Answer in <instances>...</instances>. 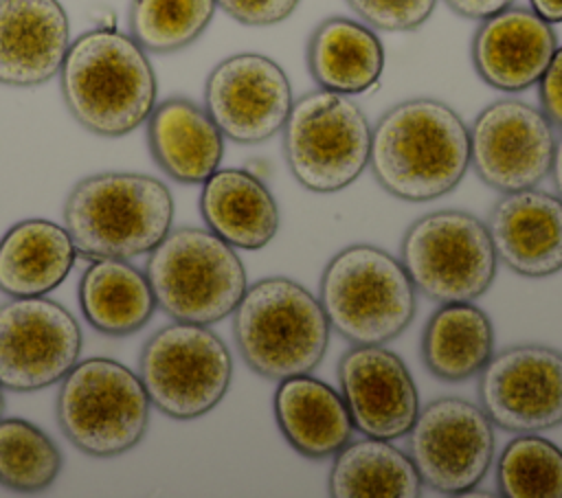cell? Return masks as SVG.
I'll return each instance as SVG.
<instances>
[{
	"label": "cell",
	"mask_w": 562,
	"mask_h": 498,
	"mask_svg": "<svg viewBox=\"0 0 562 498\" xmlns=\"http://www.w3.org/2000/svg\"><path fill=\"white\" fill-rule=\"evenodd\" d=\"M147 145L154 162L182 184H202L224 156L220 127L202 105L182 97L154 105L147 116Z\"/></svg>",
	"instance_id": "ffe728a7"
},
{
	"label": "cell",
	"mask_w": 562,
	"mask_h": 498,
	"mask_svg": "<svg viewBox=\"0 0 562 498\" xmlns=\"http://www.w3.org/2000/svg\"><path fill=\"white\" fill-rule=\"evenodd\" d=\"M494 355V327L474 303H441L422 333V360L443 382H463Z\"/></svg>",
	"instance_id": "484cf974"
},
{
	"label": "cell",
	"mask_w": 562,
	"mask_h": 498,
	"mask_svg": "<svg viewBox=\"0 0 562 498\" xmlns=\"http://www.w3.org/2000/svg\"><path fill=\"white\" fill-rule=\"evenodd\" d=\"M59 88L72 118L88 132L119 138L147 121L156 105V72L145 48L116 29L81 33L66 50Z\"/></svg>",
	"instance_id": "7a4b0ae2"
},
{
	"label": "cell",
	"mask_w": 562,
	"mask_h": 498,
	"mask_svg": "<svg viewBox=\"0 0 562 498\" xmlns=\"http://www.w3.org/2000/svg\"><path fill=\"white\" fill-rule=\"evenodd\" d=\"M272 410L283 439L307 459L334 456L353 432L342 395L310 373L279 380Z\"/></svg>",
	"instance_id": "44dd1931"
},
{
	"label": "cell",
	"mask_w": 562,
	"mask_h": 498,
	"mask_svg": "<svg viewBox=\"0 0 562 498\" xmlns=\"http://www.w3.org/2000/svg\"><path fill=\"white\" fill-rule=\"evenodd\" d=\"M77 248L68 230L48 219H24L0 237V292L11 298L44 296L64 283Z\"/></svg>",
	"instance_id": "cb8c5ba5"
},
{
	"label": "cell",
	"mask_w": 562,
	"mask_h": 498,
	"mask_svg": "<svg viewBox=\"0 0 562 498\" xmlns=\"http://www.w3.org/2000/svg\"><path fill=\"white\" fill-rule=\"evenodd\" d=\"M147 281L156 305L173 320L213 325L235 312L248 281L246 268L209 228L169 230L149 252Z\"/></svg>",
	"instance_id": "8992f818"
},
{
	"label": "cell",
	"mask_w": 562,
	"mask_h": 498,
	"mask_svg": "<svg viewBox=\"0 0 562 498\" xmlns=\"http://www.w3.org/2000/svg\"><path fill=\"white\" fill-rule=\"evenodd\" d=\"M79 305L92 329L130 336L145 327L156 309L147 274L125 259H94L79 281Z\"/></svg>",
	"instance_id": "d4e9b609"
},
{
	"label": "cell",
	"mask_w": 562,
	"mask_h": 498,
	"mask_svg": "<svg viewBox=\"0 0 562 498\" xmlns=\"http://www.w3.org/2000/svg\"><path fill=\"white\" fill-rule=\"evenodd\" d=\"M70 22L59 0H0V83L35 88L59 75Z\"/></svg>",
	"instance_id": "d6986e66"
},
{
	"label": "cell",
	"mask_w": 562,
	"mask_h": 498,
	"mask_svg": "<svg viewBox=\"0 0 562 498\" xmlns=\"http://www.w3.org/2000/svg\"><path fill=\"white\" fill-rule=\"evenodd\" d=\"M327 491L334 498H417L422 478L408 452L364 437L334 454Z\"/></svg>",
	"instance_id": "4316f807"
},
{
	"label": "cell",
	"mask_w": 562,
	"mask_h": 498,
	"mask_svg": "<svg viewBox=\"0 0 562 498\" xmlns=\"http://www.w3.org/2000/svg\"><path fill=\"white\" fill-rule=\"evenodd\" d=\"M149 401L171 419H198L226 395L233 358L209 325L180 322L158 329L138 358Z\"/></svg>",
	"instance_id": "30bf717a"
},
{
	"label": "cell",
	"mask_w": 562,
	"mask_h": 498,
	"mask_svg": "<svg viewBox=\"0 0 562 498\" xmlns=\"http://www.w3.org/2000/svg\"><path fill=\"white\" fill-rule=\"evenodd\" d=\"M351 11L378 31H415L435 11L437 0H345Z\"/></svg>",
	"instance_id": "4dcf8cb0"
},
{
	"label": "cell",
	"mask_w": 562,
	"mask_h": 498,
	"mask_svg": "<svg viewBox=\"0 0 562 498\" xmlns=\"http://www.w3.org/2000/svg\"><path fill=\"white\" fill-rule=\"evenodd\" d=\"M415 285L402 261L373 244H351L323 270L318 301L342 338L353 344H384L415 316Z\"/></svg>",
	"instance_id": "5b68a950"
},
{
	"label": "cell",
	"mask_w": 562,
	"mask_h": 498,
	"mask_svg": "<svg viewBox=\"0 0 562 498\" xmlns=\"http://www.w3.org/2000/svg\"><path fill=\"white\" fill-rule=\"evenodd\" d=\"M307 70L323 90L362 94L382 77L384 46L369 24L331 15L310 35Z\"/></svg>",
	"instance_id": "603a6c76"
},
{
	"label": "cell",
	"mask_w": 562,
	"mask_h": 498,
	"mask_svg": "<svg viewBox=\"0 0 562 498\" xmlns=\"http://www.w3.org/2000/svg\"><path fill=\"white\" fill-rule=\"evenodd\" d=\"M61 472L57 443L26 419H0V485L18 494L48 489Z\"/></svg>",
	"instance_id": "83f0119b"
},
{
	"label": "cell",
	"mask_w": 562,
	"mask_h": 498,
	"mask_svg": "<svg viewBox=\"0 0 562 498\" xmlns=\"http://www.w3.org/2000/svg\"><path fill=\"white\" fill-rule=\"evenodd\" d=\"M338 382L360 434L386 441L408 434L419 412V397L397 353L382 344H356L338 362Z\"/></svg>",
	"instance_id": "2e32d148"
},
{
	"label": "cell",
	"mask_w": 562,
	"mask_h": 498,
	"mask_svg": "<svg viewBox=\"0 0 562 498\" xmlns=\"http://www.w3.org/2000/svg\"><path fill=\"white\" fill-rule=\"evenodd\" d=\"M2 410H4V395H2V386H0V417H2Z\"/></svg>",
	"instance_id": "8d00e7d4"
},
{
	"label": "cell",
	"mask_w": 562,
	"mask_h": 498,
	"mask_svg": "<svg viewBox=\"0 0 562 498\" xmlns=\"http://www.w3.org/2000/svg\"><path fill=\"white\" fill-rule=\"evenodd\" d=\"M494 448V423L461 397L430 401L408 430V456L422 485L448 496L468 494L485 478Z\"/></svg>",
	"instance_id": "8fae6325"
},
{
	"label": "cell",
	"mask_w": 562,
	"mask_h": 498,
	"mask_svg": "<svg viewBox=\"0 0 562 498\" xmlns=\"http://www.w3.org/2000/svg\"><path fill=\"white\" fill-rule=\"evenodd\" d=\"M476 391L494 426L551 430L562 423V353L544 344L509 347L487 360Z\"/></svg>",
	"instance_id": "5bb4252c"
},
{
	"label": "cell",
	"mask_w": 562,
	"mask_h": 498,
	"mask_svg": "<svg viewBox=\"0 0 562 498\" xmlns=\"http://www.w3.org/2000/svg\"><path fill=\"white\" fill-rule=\"evenodd\" d=\"M81 342L75 316L55 301L26 296L0 305V386L31 393L61 382Z\"/></svg>",
	"instance_id": "7c38bea8"
},
{
	"label": "cell",
	"mask_w": 562,
	"mask_h": 498,
	"mask_svg": "<svg viewBox=\"0 0 562 498\" xmlns=\"http://www.w3.org/2000/svg\"><path fill=\"white\" fill-rule=\"evenodd\" d=\"M292 103L285 70L261 53L222 59L204 83V110L224 138L241 145H257L279 134Z\"/></svg>",
	"instance_id": "9a60e30c"
},
{
	"label": "cell",
	"mask_w": 562,
	"mask_h": 498,
	"mask_svg": "<svg viewBox=\"0 0 562 498\" xmlns=\"http://www.w3.org/2000/svg\"><path fill=\"white\" fill-rule=\"evenodd\" d=\"M215 9V0H132L130 35L149 53H176L206 31Z\"/></svg>",
	"instance_id": "f1b7e54d"
},
{
	"label": "cell",
	"mask_w": 562,
	"mask_h": 498,
	"mask_svg": "<svg viewBox=\"0 0 562 498\" xmlns=\"http://www.w3.org/2000/svg\"><path fill=\"white\" fill-rule=\"evenodd\" d=\"M514 0H446V4L461 18L468 20H485L507 7H512Z\"/></svg>",
	"instance_id": "836d02e7"
},
{
	"label": "cell",
	"mask_w": 562,
	"mask_h": 498,
	"mask_svg": "<svg viewBox=\"0 0 562 498\" xmlns=\"http://www.w3.org/2000/svg\"><path fill=\"white\" fill-rule=\"evenodd\" d=\"M369 167L375 182L397 200L443 197L470 169V129L443 101H402L371 127Z\"/></svg>",
	"instance_id": "6da1fadb"
},
{
	"label": "cell",
	"mask_w": 562,
	"mask_h": 498,
	"mask_svg": "<svg viewBox=\"0 0 562 498\" xmlns=\"http://www.w3.org/2000/svg\"><path fill=\"white\" fill-rule=\"evenodd\" d=\"M149 404L132 369L110 358H88L61 377L55 415L79 452L110 459L140 443L149 423Z\"/></svg>",
	"instance_id": "52a82bcc"
},
{
	"label": "cell",
	"mask_w": 562,
	"mask_h": 498,
	"mask_svg": "<svg viewBox=\"0 0 562 498\" xmlns=\"http://www.w3.org/2000/svg\"><path fill=\"white\" fill-rule=\"evenodd\" d=\"M470 129V167L492 189L512 193L538 186L551 171L553 125L518 99L485 105Z\"/></svg>",
	"instance_id": "4fadbf2b"
},
{
	"label": "cell",
	"mask_w": 562,
	"mask_h": 498,
	"mask_svg": "<svg viewBox=\"0 0 562 498\" xmlns=\"http://www.w3.org/2000/svg\"><path fill=\"white\" fill-rule=\"evenodd\" d=\"M558 48L553 24L533 9L507 7L481 20L472 37V66L494 90L522 92L538 83Z\"/></svg>",
	"instance_id": "e0dca14e"
},
{
	"label": "cell",
	"mask_w": 562,
	"mask_h": 498,
	"mask_svg": "<svg viewBox=\"0 0 562 498\" xmlns=\"http://www.w3.org/2000/svg\"><path fill=\"white\" fill-rule=\"evenodd\" d=\"M496 485L507 498H562V450L536 432H518L501 452Z\"/></svg>",
	"instance_id": "f546056e"
},
{
	"label": "cell",
	"mask_w": 562,
	"mask_h": 498,
	"mask_svg": "<svg viewBox=\"0 0 562 498\" xmlns=\"http://www.w3.org/2000/svg\"><path fill=\"white\" fill-rule=\"evenodd\" d=\"M321 301L288 276H268L246 287L233 312V338L250 371L283 380L316 369L329 342Z\"/></svg>",
	"instance_id": "277c9868"
},
{
	"label": "cell",
	"mask_w": 562,
	"mask_h": 498,
	"mask_svg": "<svg viewBox=\"0 0 562 498\" xmlns=\"http://www.w3.org/2000/svg\"><path fill=\"white\" fill-rule=\"evenodd\" d=\"M281 132L288 169L312 193H338L369 167L371 125L347 94L323 88L303 94Z\"/></svg>",
	"instance_id": "ba28073f"
},
{
	"label": "cell",
	"mask_w": 562,
	"mask_h": 498,
	"mask_svg": "<svg viewBox=\"0 0 562 498\" xmlns=\"http://www.w3.org/2000/svg\"><path fill=\"white\" fill-rule=\"evenodd\" d=\"M400 261L415 290L439 305L476 301L498 265L487 224L459 208L415 219L402 237Z\"/></svg>",
	"instance_id": "9c48e42d"
},
{
	"label": "cell",
	"mask_w": 562,
	"mask_h": 498,
	"mask_svg": "<svg viewBox=\"0 0 562 498\" xmlns=\"http://www.w3.org/2000/svg\"><path fill=\"white\" fill-rule=\"evenodd\" d=\"M200 215L211 233L241 250L268 246L279 230L277 200L248 169L213 171L202 182Z\"/></svg>",
	"instance_id": "7402d4cb"
},
{
	"label": "cell",
	"mask_w": 562,
	"mask_h": 498,
	"mask_svg": "<svg viewBox=\"0 0 562 498\" xmlns=\"http://www.w3.org/2000/svg\"><path fill=\"white\" fill-rule=\"evenodd\" d=\"M173 222L165 182L132 171H103L79 180L64 204V224L79 254L132 259L151 252Z\"/></svg>",
	"instance_id": "3957f363"
},
{
	"label": "cell",
	"mask_w": 562,
	"mask_h": 498,
	"mask_svg": "<svg viewBox=\"0 0 562 498\" xmlns=\"http://www.w3.org/2000/svg\"><path fill=\"white\" fill-rule=\"evenodd\" d=\"M538 99L540 110L551 125L562 127V46L555 48L549 66L538 79Z\"/></svg>",
	"instance_id": "d6a6232c"
},
{
	"label": "cell",
	"mask_w": 562,
	"mask_h": 498,
	"mask_svg": "<svg viewBox=\"0 0 562 498\" xmlns=\"http://www.w3.org/2000/svg\"><path fill=\"white\" fill-rule=\"evenodd\" d=\"M549 176L553 178L555 195H558V197H562V134H560V138H555L553 160H551V171H549Z\"/></svg>",
	"instance_id": "d590c367"
},
{
	"label": "cell",
	"mask_w": 562,
	"mask_h": 498,
	"mask_svg": "<svg viewBox=\"0 0 562 498\" xmlns=\"http://www.w3.org/2000/svg\"><path fill=\"white\" fill-rule=\"evenodd\" d=\"M531 9L551 24L562 22V0H529Z\"/></svg>",
	"instance_id": "e575fe53"
},
{
	"label": "cell",
	"mask_w": 562,
	"mask_h": 498,
	"mask_svg": "<svg viewBox=\"0 0 562 498\" xmlns=\"http://www.w3.org/2000/svg\"><path fill=\"white\" fill-rule=\"evenodd\" d=\"M301 0H215L233 20L248 26H270L288 20Z\"/></svg>",
	"instance_id": "1f68e13d"
},
{
	"label": "cell",
	"mask_w": 562,
	"mask_h": 498,
	"mask_svg": "<svg viewBox=\"0 0 562 498\" xmlns=\"http://www.w3.org/2000/svg\"><path fill=\"white\" fill-rule=\"evenodd\" d=\"M487 230L496 257L512 272L544 279L562 270V197L536 186L503 193Z\"/></svg>",
	"instance_id": "ac0fdd59"
}]
</instances>
